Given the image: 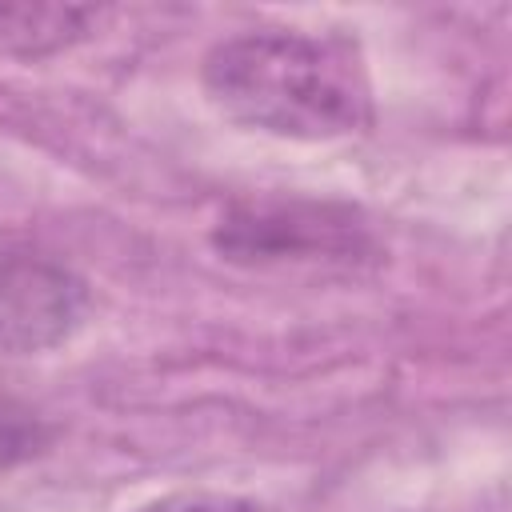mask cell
Instances as JSON below:
<instances>
[{"label": "cell", "mask_w": 512, "mask_h": 512, "mask_svg": "<svg viewBox=\"0 0 512 512\" xmlns=\"http://www.w3.org/2000/svg\"><path fill=\"white\" fill-rule=\"evenodd\" d=\"M200 84L228 120L284 140H340L372 124V80L344 36L240 32L212 44Z\"/></svg>", "instance_id": "obj_1"}, {"label": "cell", "mask_w": 512, "mask_h": 512, "mask_svg": "<svg viewBox=\"0 0 512 512\" xmlns=\"http://www.w3.org/2000/svg\"><path fill=\"white\" fill-rule=\"evenodd\" d=\"M212 244L232 264L272 268V264L352 260L368 248V232L360 216L344 204L272 196V200L232 204L212 228Z\"/></svg>", "instance_id": "obj_2"}, {"label": "cell", "mask_w": 512, "mask_h": 512, "mask_svg": "<svg viewBox=\"0 0 512 512\" xmlns=\"http://www.w3.org/2000/svg\"><path fill=\"white\" fill-rule=\"evenodd\" d=\"M84 284L40 256L0 252V352H44L80 328Z\"/></svg>", "instance_id": "obj_3"}, {"label": "cell", "mask_w": 512, "mask_h": 512, "mask_svg": "<svg viewBox=\"0 0 512 512\" xmlns=\"http://www.w3.org/2000/svg\"><path fill=\"white\" fill-rule=\"evenodd\" d=\"M96 20V8L76 4H0V52L48 56L88 36Z\"/></svg>", "instance_id": "obj_4"}, {"label": "cell", "mask_w": 512, "mask_h": 512, "mask_svg": "<svg viewBox=\"0 0 512 512\" xmlns=\"http://www.w3.org/2000/svg\"><path fill=\"white\" fill-rule=\"evenodd\" d=\"M140 512H260V504L244 496H216V492H176L164 500H152Z\"/></svg>", "instance_id": "obj_5"}, {"label": "cell", "mask_w": 512, "mask_h": 512, "mask_svg": "<svg viewBox=\"0 0 512 512\" xmlns=\"http://www.w3.org/2000/svg\"><path fill=\"white\" fill-rule=\"evenodd\" d=\"M36 444H40L36 424H32V420H24V416H8V412L0 408V464L20 460V456L36 452Z\"/></svg>", "instance_id": "obj_6"}]
</instances>
